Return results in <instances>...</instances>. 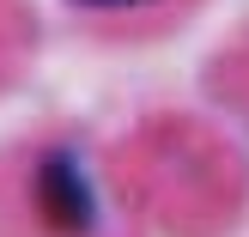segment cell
I'll use <instances>...</instances> for the list:
<instances>
[{"label":"cell","mask_w":249,"mask_h":237,"mask_svg":"<svg viewBox=\"0 0 249 237\" xmlns=\"http://www.w3.org/2000/svg\"><path fill=\"white\" fill-rule=\"evenodd\" d=\"M36 213H43L61 237H85L97 225L91 182H85V170H79L73 152H49L43 164H36Z\"/></svg>","instance_id":"6da1fadb"},{"label":"cell","mask_w":249,"mask_h":237,"mask_svg":"<svg viewBox=\"0 0 249 237\" xmlns=\"http://www.w3.org/2000/svg\"><path fill=\"white\" fill-rule=\"evenodd\" d=\"M91 6H122V0H91Z\"/></svg>","instance_id":"7a4b0ae2"}]
</instances>
